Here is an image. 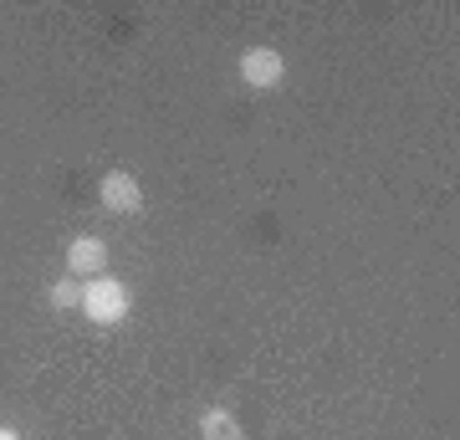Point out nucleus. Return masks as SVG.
Instances as JSON below:
<instances>
[{
	"mask_svg": "<svg viewBox=\"0 0 460 440\" xmlns=\"http://www.w3.org/2000/svg\"><path fill=\"white\" fill-rule=\"evenodd\" d=\"M83 312H87V323H98V328L128 323V312H133L128 282H118V277H87L83 282Z\"/></svg>",
	"mask_w": 460,
	"mask_h": 440,
	"instance_id": "1",
	"label": "nucleus"
},
{
	"mask_svg": "<svg viewBox=\"0 0 460 440\" xmlns=\"http://www.w3.org/2000/svg\"><path fill=\"white\" fill-rule=\"evenodd\" d=\"M98 195L113 215H138L144 211V190H138V180H133L128 169H108L102 184H98Z\"/></svg>",
	"mask_w": 460,
	"mask_h": 440,
	"instance_id": "2",
	"label": "nucleus"
},
{
	"mask_svg": "<svg viewBox=\"0 0 460 440\" xmlns=\"http://www.w3.org/2000/svg\"><path fill=\"white\" fill-rule=\"evenodd\" d=\"M66 272L72 277H102L108 272V241L102 236H72V246H66Z\"/></svg>",
	"mask_w": 460,
	"mask_h": 440,
	"instance_id": "3",
	"label": "nucleus"
},
{
	"mask_svg": "<svg viewBox=\"0 0 460 440\" xmlns=\"http://www.w3.org/2000/svg\"><path fill=\"white\" fill-rule=\"evenodd\" d=\"M241 77H246V87H277L287 77V62H281L277 47H251L241 57Z\"/></svg>",
	"mask_w": 460,
	"mask_h": 440,
	"instance_id": "4",
	"label": "nucleus"
},
{
	"mask_svg": "<svg viewBox=\"0 0 460 440\" xmlns=\"http://www.w3.org/2000/svg\"><path fill=\"white\" fill-rule=\"evenodd\" d=\"M199 440H246V436H241V420L230 409H205L199 415Z\"/></svg>",
	"mask_w": 460,
	"mask_h": 440,
	"instance_id": "5",
	"label": "nucleus"
},
{
	"mask_svg": "<svg viewBox=\"0 0 460 440\" xmlns=\"http://www.w3.org/2000/svg\"><path fill=\"white\" fill-rule=\"evenodd\" d=\"M47 302H51L57 312L83 308V277H57V282H51V292H47Z\"/></svg>",
	"mask_w": 460,
	"mask_h": 440,
	"instance_id": "6",
	"label": "nucleus"
},
{
	"mask_svg": "<svg viewBox=\"0 0 460 440\" xmlns=\"http://www.w3.org/2000/svg\"><path fill=\"white\" fill-rule=\"evenodd\" d=\"M0 440H21V430H11V425H0Z\"/></svg>",
	"mask_w": 460,
	"mask_h": 440,
	"instance_id": "7",
	"label": "nucleus"
}]
</instances>
